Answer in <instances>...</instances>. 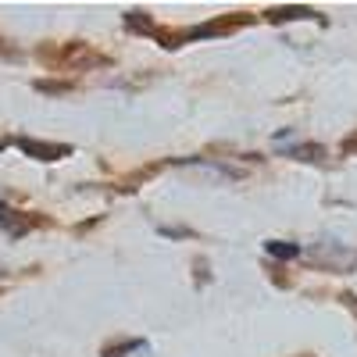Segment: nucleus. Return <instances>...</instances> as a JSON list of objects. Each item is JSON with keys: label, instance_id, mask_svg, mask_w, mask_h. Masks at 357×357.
Returning <instances> with one entry per match:
<instances>
[{"label": "nucleus", "instance_id": "nucleus-1", "mask_svg": "<svg viewBox=\"0 0 357 357\" xmlns=\"http://www.w3.org/2000/svg\"><path fill=\"white\" fill-rule=\"evenodd\" d=\"M18 146L29 158H40V161H57V158H68L72 146L68 143H36V139H18Z\"/></svg>", "mask_w": 357, "mask_h": 357}, {"label": "nucleus", "instance_id": "nucleus-2", "mask_svg": "<svg viewBox=\"0 0 357 357\" xmlns=\"http://www.w3.org/2000/svg\"><path fill=\"white\" fill-rule=\"evenodd\" d=\"M264 250L272 254V257H296V254H301V247H296V243H282V240H268Z\"/></svg>", "mask_w": 357, "mask_h": 357}, {"label": "nucleus", "instance_id": "nucleus-3", "mask_svg": "<svg viewBox=\"0 0 357 357\" xmlns=\"http://www.w3.org/2000/svg\"><path fill=\"white\" fill-rule=\"evenodd\" d=\"M311 8H286V11H272V18H311Z\"/></svg>", "mask_w": 357, "mask_h": 357}]
</instances>
